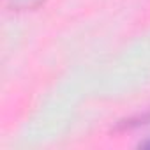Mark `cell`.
<instances>
[{"instance_id":"cell-1","label":"cell","mask_w":150,"mask_h":150,"mask_svg":"<svg viewBox=\"0 0 150 150\" xmlns=\"http://www.w3.org/2000/svg\"><path fill=\"white\" fill-rule=\"evenodd\" d=\"M46 0H6V6L13 11H30L42 6Z\"/></svg>"},{"instance_id":"cell-2","label":"cell","mask_w":150,"mask_h":150,"mask_svg":"<svg viewBox=\"0 0 150 150\" xmlns=\"http://www.w3.org/2000/svg\"><path fill=\"white\" fill-rule=\"evenodd\" d=\"M145 124H150V111H146L145 115H139V117L124 120L118 127L120 129H131V127H138V125H145Z\"/></svg>"},{"instance_id":"cell-3","label":"cell","mask_w":150,"mask_h":150,"mask_svg":"<svg viewBox=\"0 0 150 150\" xmlns=\"http://www.w3.org/2000/svg\"><path fill=\"white\" fill-rule=\"evenodd\" d=\"M143 146H150V141L148 143H143Z\"/></svg>"}]
</instances>
